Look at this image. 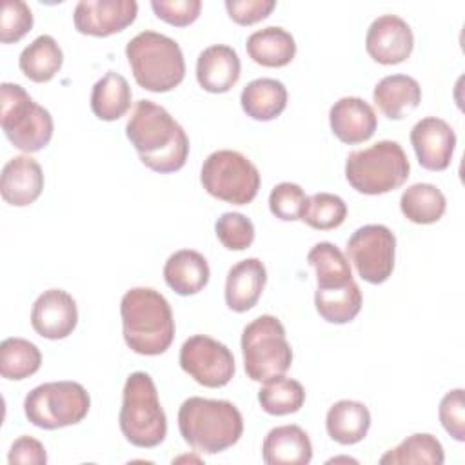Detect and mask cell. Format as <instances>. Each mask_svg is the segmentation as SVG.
<instances>
[{
    "label": "cell",
    "mask_w": 465,
    "mask_h": 465,
    "mask_svg": "<svg viewBox=\"0 0 465 465\" xmlns=\"http://www.w3.org/2000/svg\"><path fill=\"white\" fill-rule=\"evenodd\" d=\"M125 134L142 163L156 173L180 171L187 162L189 138L183 127L167 109L151 100L136 102L127 120Z\"/></svg>",
    "instance_id": "cell-1"
},
{
    "label": "cell",
    "mask_w": 465,
    "mask_h": 465,
    "mask_svg": "<svg viewBox=\"0 0 465 465\" xmlns=\"http://www.w3.org/2000/svg\"><path fill=\"white\" fill-rule=\"evenodd\" d=\"M124 340L142 356L163 354L174 340V320L169 302L154 289H129L120 302Z\"/></svg>",
    "instance_id": "cell-2"
},
{
    "label": "cell",
    "mask_w": 465,
    "mask_h": 465,
    "mask_svg": "<svg viewBox=\"0 0 465 465\" xmlns=\"http://www.w3.org/2000/svg\"><path fill=\"white\" fill-rule=\"evenodd\" d=\"M178 429L196 452L218 454L232 447L243 434V418L227 400L187 398L178 411Z\"/></svg>",
    "instance_id": "cell-3"
},
{
    "label": "cell",
    "mask_w": 465,
    "mask_h": 465,
    "mask_svg": "<svg viewBox=\"0 0 465 465\" xmlns=\"http://www.w3.org/2000/svg\"><path fill=\"white\" fill-rule=\"evenodd\" d=\"M125 56L136 84L151 93H167L185 76V60L178 42L162 33H138L127 42Z\"/></svg>",
    "instance_id": "cell-4"
},
{
    "label": "cell",
    "mask_w": 465,
    "mask_h": 465,
    "mask_svg": "<svg viewBox=\"0 0 465 465\" xmlns=\"http://www.w3.org/2000/svg\"><path fill=\"white\" fill-rule=\"evenodd\" d=\"M125 440L140 449L158 447L167 436V418L158 400V391L147 372L127 376L118 414Z\"/></svg>",
    "instance_id": "cell-5"
},
{
    "label": "cell",
    "mask_w": 465,
    "mask_h": 465,
    "mask_svg": "<svg viewBox=\"0 0 465 465\" xmlns=\"http://www.w3.org/2000/svg\"><path fill=\"white\" fill-rule=\"evenodd\" d=\"M411 173L403 147L392 140H381L360 151H352L345 162V178L361 194H385L401 187Z\"/></svg>",
    "instance_id": "cell-6"
},
{
    "label": "cell",
    "mask_w": 465,
    "mask_h": 465,
    "mask_svg": "<svg viewBox=\"0 0 465 465\" xmlns=\"http://www.w3.org/2000/svg\"><path fill=\"white\" fill-rule=\"evenodd\" d=\"M242 354L247 378L252 381L265 383L283 376L292 363V349L285 338V327L271 314H262L245 325Z\"/></svg>",
    "instance_id": "cell-7"
},
{
    "label": "cell",
    "mask_w": 465,
    "mask_h": 465,
    "mask_svg": "<svg viewBox=\"0 0 465 465\" xmlns=\"http://www.w3.org/2000/svg\"><path fill=\"white\" fill-rule=\"evenodd\" d=\"M0 124L7 140L24 153H36L53 138L51 113L18 84L0 85Z\"/></svg>",
    "instance_id": "cell-8"
},
{
    "label": "cell",
    "mask_w": 465,
    "mask_h": 465,
    "mask_svg": "<svg viewBox=\"0 0 465 465\" xmlns=\"http://www.w3.org/2000/svg\"><path fill=\"white\" fill-rule=\"evenodd\" d=\"M91 407L89 392L76 381H49L24 400L25 418L40 429L54 430L80 423Z\"/></svg>",
    "instance_id": "cell-9"
},
{
    "label": "cell",
    "mask_w": 465,
    "mask_h": 465,
    "mask_svg": "<svg viewBox=\"0 0 465 465\" xmlns=\"http://www.w3.org/2000/svg\"><path fill=\"white\" fill-rule=\"evenodd\" d=\"M200 182L211 196L232 205H247L258 194L260 173L242 153L220 149L203 160Z\"/></svg>",
    "instance_id": "cell-10"
},
{
    "label": "cell",
    "mask_w": 465,
    "mask_h": 465,
    "mask_svg": "<svg viewBox=\"0 0 465 465\" xmlns=\"http://www.w3.org/2000/svg\"><path fill=\"white\" fill-rule=\"evenodd\" d=\"M347 256L361 280L372 285L383 283L394 269L396 236L387 225H363L347 240Z\"/></svg>",
    "instance_id": "cell-11"
},
{
    "label": "cell",
    "mask_w": 465,
    "mask_h": 465,
    "mask_svg": "<svg viewBox=\"0 0 465 465\" xmlns=\"http://www.w3.org/2000/svg\"><path fill=\"white\" fill-rule=\"evenodd\" d=\"M180 367L196 383L209 389L225 387L236 371L234 356L227 345L205 334H194L183 341Z\"/></svg>",
    "instance_id": "cell-12"
},
{
    "label": "cell",
    "mask_w": 465,
    "mask_h": 465,
    "mask_svg": "<svg viewBox=\"0 0 465 465\" xmlns=\"http://www.w3.org/2000/svg\"><path fill=\"white\" fill-rule=\"evenodd\" d=\"M138 4L134 0H82L73 13L74 29L89 36H111L134 22Z\"/></svg>",
    "instance_id": "cell-13"
},
{
    "label": "cell",
    "mask_w": 465,
    "mask_h": 465,
    "mask_svg": "<svg viewBox=\"0 0 465 465\" xmlns=\"http://www.w3.org/2000/svg\"><path fill=\"white\" fill-rule=\"evenodd\" d=\"M414 47L411 25L396 15H381L367 29L365 49L369 56L383 65L405 62Z\"/></svg>",
    "instance_id": "cell-14"
},
{
    "label": "cell",
    "mask_w": 465,
    "mask_h": 465,
    "mask_svg": "<svg viewBox=\"0 0 465 465\" xmlns=\"http://www.w3.org/2000/svg\"><path fill=\"white\" fill-rule=\"evenodd\" d=\"M78 323L74 298L64 289L44 291L31 309V325L36 334L47 340L67 338Z\"/></svg>",
    "instance_id": "cell-15"
},
{
    "label": "cell",
    "mask_w": 465,
    "mask_h": 465,
    "mask_svg": "<svg viewBox=\"0 0 465 465\" xmlns=\"http://www.w3.org/2000/svg\"><path fill=\"white\" fill-rule=\"evenodd\" d=\"M411 143L423 169L445 171L452 160L456 134L445 120L427 116L414 124L411 131Z\"/></svg>",
    "instance_id": "cell-16"
},
{
    "label": "cell",
    "mask_w": 465,
    "mask_h": 465,
    "mask_svg": "<svg viewBox=\"0 0 465 465\" xmlns=\"http://www.w3.org/2000/svg\"><path fill=\"white\" fill-rule=\"evenodd\" d=\"M329 124L334 136L349 145L367 142L376 127L378 118L371 104L358 96H343L329 111Z\"/></svg>",
    "instance_id": "cell-17"
},
{
    "label": "cell",
    "mask_w": 465,
    "mask_h": 465,
    "mask_svg": "<svg viewBox=\"0 0 465 465\" xmlns=\"http://www.w3.org/2000/svg\"><path fill=\"white\" fill-rule=\"evenodd\" d=\"M44 191V173L40 163L31 156H15L4 169L0 178L2 198L15 207L33 203Z\"/></svg>",
    "instance_id": "cell-18"
},
{
    "label": "cell",
    "mask_w": 465,
    "mask_h": 465,
    "mask_svg": "<svg viewBox=\"0 0 465 465\" xmlns=\"http://www.w3.org/2000/svg\"><path fill=\"white\" fill-rule=\"evenodd\" d=\"M238 53L223 44L205 47L196 60V80L207 93H227L240 80Z\"/></svg>",
    "instance_id": "cell-19"
},
{
    "label": "cell",
    "mask_w": 465,
    "mask_h": 465,
    "mask_svg": "<svg viewBox=\"0 0 465 465\" xmlns=\"http://www.w3.org/2000/svg\"><path fill=\"white\" fill-rule=\"evenodd\" d=\"M267 283V269L258 258H245L232 265L225 280V303L234 312L252 309Z\"/></svg>",
    "instance_id": "cell-20"
},
{
    "label": "cell",
    "mask_w": 465,
    "mask_h": 465,
    "mask_svg": "<svg viewBox=\"0 0 465 465\" xmlns=\"http://www.w3.org/2000/svg\"><path fill=\"white\" fill-rule=\"evenodd\" d=\"M267 465H307L312 460V443L298 425H280L267 432L262 445Z\"/></svg>",
    "instance_id": "cell-21"
},
{
    "label": "cell",
    "mask_w": 465,
    "mask_h": 465,
    "mask_svg": "<svg viewBox=\"0 0 465 465\" xmlns=\"http://www.w3.org/2000/svg\"><path fill=\"white\" fill-rule=\"evenodd\" d=\"M209 263L198 251L182 249L173 252L163 265L165 283L180 296L200 292L209 282Z\"/></svg>",
    "instance_id": "cell-22"
},
{
    "label": "cell",
    "mask_w": 465,
    "mask_h": 465,
    "mask_svg": "<svg viewBox=\"0 0 465 465\" xmlns=\"http://www.w3.org/2000/svg\"><path fill=\"white\" fill-rule=\"evenodd\" d=\"M374 104L391 120H401L421 102V87L409 74H389L372 91Z\"/></svg>",
    "instance_id": "cell-23"
},
{
    "label": "cell",
    "mask_w": 465,
    "mask_h": 465,
    "mask_svg": "<svg viewBox=\"0 0 465 465\" xmlns=\"http://www.w3.org/2000/svg\"><path fill=\"white\" fill-rule=\"evenodd\" d=\"M242 109L258 122L274 120L287 107V89L276 78H256L240 94Z\"/></svg>",
    "instance_id": "cell-24"
},
{
    "label": "cell",
    "mask_w": 465,
    "mask_h": 465,
    "mask_svg": "<svg viewBox=\"0 0 465 465\" xmlns=\"http://www.w3.org/2000/svg\"><path fill=\"white\" fill-rule=\"evenodd\" d=\"M327 434L340 445H354L361 441L371 427V412L361 401L340 400L325 418Z\"/></svg>",
    "instance_id": "cell-25"
},
{
    "label": "cell",
    "mask_w": 465,
    "mask_h": 465,
    "mask_svg": "<svg viewBox=\"0 0 465 465\" xmlns=\"http://www.w3.org/2000/svg\"><path fill=\"white\" fill-rule=\"evenodd\" d=\"M245 47L252 62L263 67H283L291 64L296 54L294 36L278 25L254 31L247 38Z\"/></svg>",
    "instance_id": "cell-26"
},
{
    "label": "cell",
    "mask_w": 465,
    "mask_h": 465,
    "mask_svg": "<svg viewBox=\"0 0 465 465\" xmlns=\"http://www.w3.org/2000/svg\"><path fill=\"white\" fill-rule=\"evenodd\" d=\"M64 53L51 35H40L35 38L18 58L20 71L36 84L49 82L62 69Z\"/></svg>",
    "instance_id": "cell-27"
},
{
    "label": "cell",
    "mask_w": 465,
    "mask_h": 465,
    "mask_svg": "<svg viewBox=\"0 0 465 465\" xmlns=\"http://www.w3.org/2000/svg\"><path fill=\"white\" fill-rule=\"evenodd\" d=\"M131 100L133 93L127 80L114 71H109L93 87L91 109L96 118L113 122L129 111Z\"/></svg>",
    "instance_id": "cell-28"
},
{
    "label": "cell",
    "mask_w": 465,
    "mask_h": 465,
    "mask_svg": "<svg viewBox=\"0 0 465 465\" xmlns=\"http://www.w3.org/2000/svg\"><path fill=\"white\" fill-rule=\"evenodd\" d=\"M309 265L316 271L318 291L338 289L351 283L352 271L345 254L331 242H320L307 252Z\"/></svg>",
    "instance_id": "cell-29"
},
{
    "label": "cell",
    "mask_w": 465,
    "mask_h": 465,
    "mask_svg": "<svg viewBox=\"0 0 465 465\" xmlns=\"http://www.w3.org/2000/svg\"><path fill=\"white\" fill-rule=\"evenodd\" d=\"M447 202L443 193L432 183H414L401 193L400 209L403 216L420 225L438 222L445 213Z\"/></svg>",
    "instance_id": "cell-30"
},
{
    "label": "cell",
    "mask_w": 465,
    "mask_h": 465,
    "mask_svg": "<svg viewBox=\"0 0 465 465\" xmlns=\"http://www.w3.org/2000/svg\"><path fill=\"white\" fill-rule=\"evenodd\" d=\"M314 305L318 314L325 322L338 323V325L349 323L358 316L361 309V291L354 280L338 289H329V291L316 289Z\"/></svg>",
    "instance_id": "cell-31"
},
{
    "label": "cell",
    "mask_w": 465,
    "mask_h": 465,
    "mask_svg": "<svg viewBox=\"0 0 465 465\" xmlns=\"http://www.w3.org/2000/svg\"><path fill=\"white\" fill-rule=\"evenodd\" d=\"M445 461L443 447L436 436L427 432H418L405 438L398 447L387 450L381 458V465H441Z\"/></svg>",
    "instance_id": "cell-32"
},
{
    "label": "cell",
    "mask_w": 465,
    "mask_h": 465,
    "mask_svg": "<svg viewBox=\"0 0 465 465\" xmlns=\"http://www.w3.org/2000/svg\"><path fill=\"white\" fill-rule=\"evenodd\" d=\"M42 365V354L35 343L24 338H5L0 343V374L5 380H25Z\"/></svg>",
    "instance_id": "cell-33"
},
{
    "label": "cell",
    "mask_w": 465,
    "mask_h": 465,
    "mask_svg": "<svg viewBox=\"0 0 465 465\" xmlns=\"http://www.w3.org/2000/svg\"><path fill=\"white\" fill-rule=\"evenodd\" d=\"M305 401V389L300 381L278 376L258 391V403L267 414L285 416L298 412Z\"/></svg>",
    "instance_id": "cell-34"
},
{
    "label": "cell",
    "mask_w": 465,
    "mask_h": 465,
    "mask_svg": "<svg viewBox=\"0 0 465 465\" xmlns=\"http://www.w3.org/2000/svg\"><path fill=\"white\" fill-rule=\"evenodd\" d=\"M347 205L332 193H316L307 198V205L302 220L318 231H331L345 222Z\"/></svg>",
    "instance_id": "cell-35"
},
{
    "label": "cell",
    "mask_w": 465,
    "mask_h": 465,
    "mask_svg": "<svg viewBox=\"0 0 465 465\" xmlns=\"http://www.w3.org/2000/svg\"><path fill=\"white\" fill-rule=\"evenodd\" d=\"M307 198L309 196L298 183L282 182L274 185L269 194V209L276 218L283 222H296L303 216Z\"/></svg>",
    "instance_id": "cell-36"
},
{
    "label": "cell",
    "mask_w": 465,
    "mask_h": 465,
    "mask_svg": "<svg viewBox=\"0 0 465 465\" xmlns=\"http://www.w3.org/2000/svg\"><path fill=\"white\" fill-rule=\"evenodd\" d=\"M214 231L222 245L229 251H243L254 242V225L242 213H223L216 220Z\"/></svg>",
    "instance_id": "cell-37"
},
{
    "label": "cell",
    "mask_w": 465,
    "mask_h": 465,
    "mask_svg": "<svg viewBox=\"0 0 465 465\" xmlns=\"http://www.w3.org/2000/svg\"><path fill=\"white\" fill-rule=\"evenodd\" d=\"M33 27V13L22 0H4L0 15V40L13 44L22 40Z\"/></svg>",
    "instance_id": "cell-38"
},
{
    "label": "cell",
    "mask_w": 465,
    "mask_h": 465,
    "mask_svg": "<svg viewBox=\"0 0 465 465\" xmlns=\"http://www.w3.org/2000/svg\"><path fill=\"white\" fill-rule=\"evenodd\" d=\"M440 421L443 429L456 440H465V403H463V389H454L447 392L440 401Z\"/></svg>",
    "instance_id": "cell-39"
},
{
    "label": "cell",
    "mask_w": 465,
    "mask_h": 465,
    "mask_svg": "<svg viewBox=\"0 0 465 465\" xmlns=\"http://www.w3.org/2000/svg\"><path fill=\"white\" fill-rule=\"evenodd\" d=\"M151 7L160 20L176 27H185L200 16L202 2L200 0H153Z\"/></svg>",
    "instance_id": "cell-40"
},
{
    "label": "cell",
    "mask_w": 465,
    "mask_h": 465,
    "mask_svg": "<svg viewBox=\"0 0 465 465\" xmlns=\"http://www.w3.org/2000/svg\"><path fill=\"white\" fill-rule=\"evenodd\" d=\"M276 7L274 0H227L229 18L238 25H252L271 15Z\"/></svg>",
    "instance_id": "cell-41"
},
{
    "label": "cell",
    "mask_w": 465,
    "mask_h": 465,
    "mask_svg": "<svg viewBox=\"0 0 465 465\" xmlns=\"http://www.w3.org/2000/svg\"><path fill=\"white\" fill-rule=\"evenodd\" d=\"M11 465H45L47 454L45 447L33 436H20L11 445L9 456Z\"/></svg>",
    "instance_id": "cell-42"
}]
</instances>
